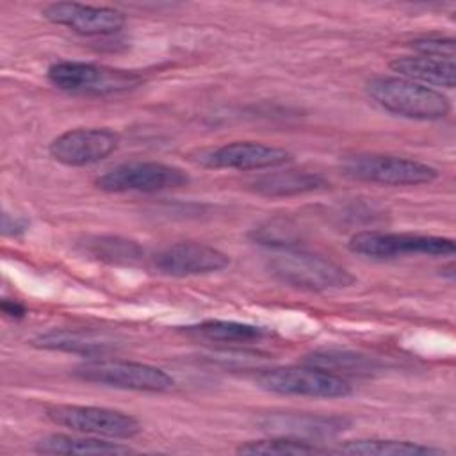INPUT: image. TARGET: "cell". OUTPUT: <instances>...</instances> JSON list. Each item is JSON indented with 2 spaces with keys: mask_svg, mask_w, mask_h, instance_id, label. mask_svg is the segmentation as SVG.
I'll list each match as a JSON object with an SVG mask.
<instances>
[{
  "mask_svg": "<svg viewBox=\"0 0 456 456\" xmlns=\"http://www.w3.org/2000/svg\"><path fill=\"white\" fill-rule=\"evenodd\" d=\"M46 77L57 89L82 96L121 94L142 84V77L135 71L84 61L53 62Z\"/></svg>",
  "mask_w": 456,
  "mask_h": 456,
  "instance_id": "cell-3",
  "label": "cell"
},
{
  "mask_svg": "<svg viewBox=\"0 0 456 456\" xmlns=\"http://www.w3.org/2000/svg\"><path fill=\"white\" fill-rule=\"evenodd\" d=\"M292 160V153L285 148L256 142V141H233L217 148L203 150L196 155V162L210 169H237L256 171L274 169Z\"/></svg>",
  "mask_w": 456,
  "mask_h": 456,
  "instance_id": "cell-10",
  "label": "cell"
},
{
  "mask_svg": "<svg viewBox=\"0 0 456 456\" xmlns=\"http://www.w3.org/2000/svg\"><path fill=\"white\" fill-rule=\"evenodd\" d=\"M239 454H315V452H328V449L317 447L314 442L289 436V435H276L264 440H251L240 444L237 447Z\"/></svg>",
  "mask_w": 456,
  "mask_h": 456,
  "instance_id": "cell-20",
  "label": "cell"
},
{
  "mask_svg": "<svg viewBox=\"0 0 456 456\" xmlns=\"http://www.w3.org/2000/svg\"><path fill=\"white\" fill-rule=\"evenodd\" d=\"M43 16L78 36H109L123 28L126 18L119 9L86 5L78 2H53L43 9Z\"/></svg>",
  "mask_w": 456,
  "mask_h": 456,
  "instance_id": "cell-13",
  "label": "cell"
},
{
  "mask_svg": "<svg viewBox=\"0 0 456 456\" xmlns=\"http://www.w3.org/2000/svg\"><path fill=\"white\" fill-rule=\"evenodd\" d=\"M86 249L93 256L110 264H132L142 256V248L137 242L121 237H94L87 240Z\"/></svg>",
  "mask_w": 456,
  "mask_h": 456,
  "instance_id": "cell-21",
  "label": "cell"
},
{
  "mask_svg": "<svg viewBox=\"0 0 456 456\" xmlns=\"http://www.w3.org/2000/svg\"><path fill=\"white\" fill-rule=\"evenodd\" d=\"M0 308H2V314L12 321H20L27 315V308L23 303H20L18 299H2L0 303Z\"/></svg>",
  "mask_w": 456,
  "mask_h": 456,
  "instance_id": "cell-24",
  "label": "cell"
},
{
  "mask_svg": "<svg viewBox=\"0 0 456 456\" xmlns=\"http://www.w3.org/2000/svg\"><path fill=\"white\" fill-rule=\"evenodd\" d=\"M347 178L381 185H422L436 180L438 171L420 160L387 153H353L340 159Z\"/></svg>",
  "mask_w": 456,
  "mask_h": 456,
  "instance_id": "cell-5",
  "label": "cell"
},
{
  "mask_svg": "<svg viewBox=\"0 0 456 456\" xmlns=\"http://www.w3.org/2000/svg\"><path fill=\"white\" fill-rule=\"evenodd\" d=\"M27 230V221L20 219V217H11L7 212H4L2 217V232L4 235H20L21 232Z\"/></svg>",
  "mask_w": 456,
  "mask_h": 456,
  "instance_id": "cell-25",
  "label": "cell"
},
{
  "mask_svg": "<svg viewBox=\"0 0 456 456\" xmlns=\"http://www.w3.org/2000/svg\"><path fill=\"white\" fill-rule=\"evenodd\" d=\"M335 452L342 454H363V456H413V454H444V449L422 445L406 440H351L340 444Z\"/></svg>",
  "mask_w": 456,
  "mask_h": 456,
  "instance_id": "cell-19",
  "label": "cell"
},
{
  "mask_svg": "<svg viewBox=\"0 0 456 456\" xmlns=\"http://www.w3.org/2000/svg\"><path fill=\"white\" fill-rule=\"evenodd\" d=\"M308 365H315L337 376L344 374H369L372 369V360L347 353V351H317L310 354ZM344 378V376H342Z\"/></svg>",
  "mask_w": 456,
  "mask_h": 456,
  "instance_id": "cell-22",
  "label": "cell"
},
{
  "mask_svg": "<svg viewBox=\"0 0 456 456\" xmlns=\"http://www.w3.org/2000/svg\"><path fill=\"white\" fill-rule=\"evenodd\" d=\"M46 417L69 431L109 440H130L142 429L134 415L105 406L52 404L46 408Z\"/></svg>",
  "mask_w": 456,
  "mask_h": 456,
  "instance_id": "cell-8",
  "label": "cell"
},
{
  "mask_svg": "<svg viewBox=\"0 0 456 456\" xmlns=\"http://www.w3.org/2000/svg\"><path fill=\"white\" fill-rule=\"evenodd\" d=\"M256 383L260 388L273 394L310 399H342L353 394V387L346 378L315 365H285L267 369L258 374Z\"/></svg>",
  "mask_w": 456,
  "mask_h": 456,
  "instance_id": "cell-6",
  "label": "cell"
},
{
  "mask_svg": "<svg viewBox=\"0 0 456 456\" xmlns=\"http://www.w3.org/2000/svg\"><path fill=\"white\" fill-rule=\"evenodd\" d=\"M349 249L356 255L390 260L399 256H452L456 251L454 240L449 237L406 233V232H378L365 230L358 232L349 239Z\"/></svg>",
  "mask_w": 456,
  "mask_h": 456,
  "instance_id": "cell-7",
  "label": "cell"
},
{
  "mask_svg": "<svg viewBox=\"0 0 456 456\" xmlns=\"http://www.w3.org/2000/svg\"><path fill=\"white\" fill-rule=\"evenodd\" d=\"M410 46L420 55L454 61V39L452 37H440V36L419 37V39H413L410 43Z\"/></svg>",
  "mask_w": 456,
  "mask_h": 456,
  "instance_id": "cell-23",
  "label": "cell"
},
{
  "mask_svg": "<svg viewBox=\"0 0 456 456\" xmlns=\"http://www.w3.org/2000/svg\"><path fill=\"white\" fill-rule=\"evenodd\" d=\"M32 344L41 349L78 353L84 356H103L116 347L114 340L102 333L78 330H52L34 338Z\"/></svg>",
  "mask_w": 456,
  "mask_h": 456,
  "instance_id": "cell-17",
  "label": "cell"
},
{
  "mask_svg": "<svg viewBox=\"0 0 456 456\" xmlns=\"http://www.w3.org/2000/svg\"><path fill=\"white\" fill-rule=\"evenodd\" d=\"M390 69L397 77L413 80L429 87H454L456 84V66L454 61L436 59L428 55H401L390 62Z\"/></svg>",
  "mask_w": 456,
  "mask_h": 456,
  "instance_id": "cell-14",
  "label": "cell"
},
{
  "mask_svg": "<svg viewBox=\"0 0 456 456\" xmlns=\"http://www.w3.org/2000/svg\"><path fill=\"white\" fill-rule=\"evenodd\" d=\"M328 180L315 171H305V169H285V171H274L258 176L251 182V189L262 196H294V194H305L312 191L324 189Z\"/></svg>",
  "mask_w": 456,
  "mask_h": 456,
  "instance_id": "cell-16",
  "label": "cell"
},
{
  "mask_svg": "<svg viewBox=\"0 0 456 456\" xmlns=\"http://www.w3.org/2000/svg\"><path fill=\"white\" fill-rule=\"evenodd\" d=\"M265 269L285 285L314 292L344 289L354 281L353 274L331 258L290 246H274L265 256Z\"/></svg>",
  "mask_w": 456,
  "mask_h": 456,
  "instance_id": "cell-1",
  "label": "cell"
},
{
  "mask_svg": "<svg viewBox=\"0 0 456 456\" xmlns=\"http://www.w3.org/2000/svg\"><path fill=\"white\" fill-rule=\"evenodd\" d=\"M230 264V258L221 249L205 242L182 240L169 244L157 251L151 258V265L167 276H198L217 273Z\"/></svg>",
  "mask_w": 456,
  "mask_h": 456,
  "instance_id": "cell-12",
  "label": "cell"
},
{
  "mask_svg": "<svg viewBox=\"0 0 456 456\" xmlns=\"http://www.w3.org/2000/svg\"><path fill=\"white\" fill-rule=\"evenodd\" d=\"M119 144V135L105 126H89V128H73L57 135L48 151L53 160L71 166L82 167L91 166L105 157H109Z\"/></svg>",
  "mask_w": 456,
  "mask_h": 456,
  "instance_id": "cell-11",
  "label": "cell"
},
{
  "mask_svg": "<svg viewBox=\"0 0 456 456\" xmlns=\"http://www.w3.org/2000/svg\"><path fill=\"white\" fill-rule=\"evenodd\" d=\"M185 331L189 335L223 344H258L269 337V331L262 326L223 319L203 321L200 324L187 326Z\"/></svg>",
  "mask_w": 456,
  "mask_h": 456,
  "instance_id": "cell-18",
  "label": "cell"
},
{
  "mask_svg": "<svg viewBox=\"0 0 456 456\" xmlns=\"http://www.w3.org/2000/svg\"><path fill=\"white\" fill-rule=\"evenodd\" d=\"M365 91L374 103L401 118L436 121L451 112V102L442 91L403 77H374L367 80Z\"/></svg>",
  "mask_w": 456,
  "mask_h": 456,
  "instance_id": "cell-2",
  "label": "cell"
},
{
  "mask_svg": "<svg viewBox=\"0 0 456 456\" xmlns=\"http://www.w3.org/2000/svg\"><path fill=\"white\" fill-rule=\"evenodd\" d=\"M36 452L41 454H126L132 449L121 442L91 435L52 433L36 442Z\"/></svg>",
  "mask_w": 456,
  "mask_h": 456,
  "instance_id": "cell-15",
  "label": "cell"
},
{
  "mask_svg": "<svg viewBox=\"0 0 456 456\" xmlns=\"http://www.w3.org/2000/svg\"><path fill=\"white\" fill-rule=\"evenodd\" d=\"M189 183V175L164 162H126L94 180L105 192H160Z\"/></svg>",
  "mask_w": 456,
  "mask_h": 456,
  "instance_id": "cell-9",
  "label": "cell"
},
{
  "mask_svg": "<svg viewBox=\"0 0 456 456\" xmlns=\"http://www.w3.org/2000/svg\"><path fill=\"white\" fill-rule=\"evenodd\" d=\"M73 374L87 383L134 392L160 394L175 387V379L160 367L121 358H91L78 363Z\"/></svg>",
  "mask_w": 456,
  "mask_h": 456,
  "instance_id": "cell-4",
  "label": "cell"
}]
</instances>
